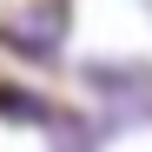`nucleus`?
Instances as JSON below:
<instances>
[{
	"label": "nucleus",
	"instance_id": "f257e3e1",
	"mask_svg": "<svg viewBox=\"0 0 152 152\" xmlns=\"http://www.w3.org/2000/svg\"><path fill=\"white\" fill-rule=\"evenodd\" d=\"M145 13H152V0H145Z\"/></svg>",
	"mask_w": 152,
	"mask_h": 152
}]
</instances>
